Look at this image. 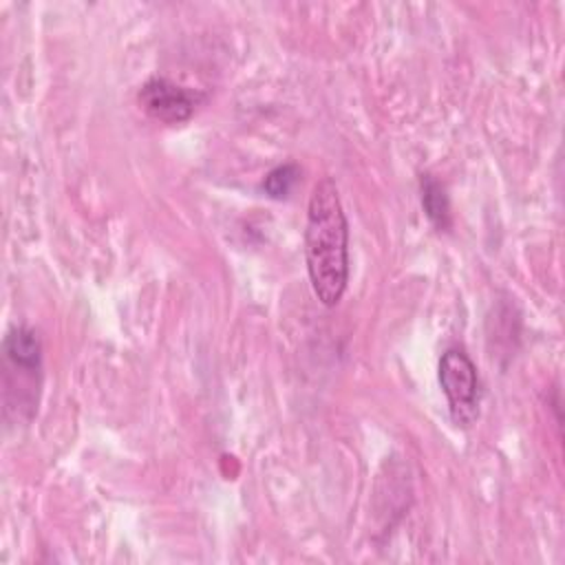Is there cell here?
<instances>
[{
    "label": "cell",
    "mask_w": 565,
    "mask_h": 565,
    "mask_svg": "<svg viewBox=\"0 0 565 565\" xmlns=\"http://www.w3.org/2000/svg\"><path fill=\"white\" fill-rule=\"evenodd\" d=\"M305 260L313 294L335 307L349 282V223L333 179H320L307 203Z\"/></svg>",
    "instance_id": "obj_1"
},
{
    "label": "cell",
    "mask_w": 565,
    "mask_h": 565,
    "mask_svg": "<svg viewBox=\"0 0 565 565\" xmlns=\"http://www.w3.org/2000/svg\"><path fill=\"white\" fill-rule=\"evenodd\" d=\"M439 386L448 399L452 422L470 428L479 417V375L466 351L450 347L441 353Z\"/></svg>",
    "instance_id": "obj_2"
},
{
    "label": "cell",
    "mask_w": 565,
    "mask_h": 565,
    "mask_svg": "<svg viewBox=\"0 0 565 565\" xmlns=\"http://www.w3.org/2000/svg\"><path fill=\"white\" fill-rule=\"evenodd\" d=\"M203 95L183 84H177L168 77H150L141 84L137 93L139 106L157 121L163 124H183L188 121Z\"/></svg>",
    "instance_id": "obj_3"
},
{
    "label": "cell",
    "mask_w": 565,
    "mask_h": 565,
    "mask_svg": "<svg viewBox=\"0 0 565 565\" xmlns=\"http://www.w3.org/2000/svg\"><path fill=\"white\" fill-rule=\"evenodd\" d=\"M2 353L7 364L42 369V342L31 327H11L2 340Z\"/></svg>",
    "instance_id": "obj_4"
},
{
    "label": "cell",
    "mask_w": 565,
    "mask_h": 565,
    "mask_svg": "<svg viewBox=\"0 0 565 565\" xmlns=\"http://www.w3.org/2000/svg\"><path fill=\"white\" fill-rule=\"evenodd\" d=\"M419 192H422V207L430 225L439 232H448L452 227L450 201L446 194V185L430 172L419 177Z\"/></svg>",
    "instance_id": "obj_5"
},
{
    "label": "cell",
    "mask_w": 565,
    "mask_h": 565,
    "mask_svg": "<svg viewBox=\"0 0 565 565\" xmlns=\"http://www.w3.org/2000/svg\"><path fill=\"white\" fill-rule=\"evenodd\" d=\"M298 181H300V166L294 163V161H287V163H280V166L271 168L265 174L263 190L271 199H287Z\"/></svg>",
    "instance_id": "obj_6"
}]
</instances>
